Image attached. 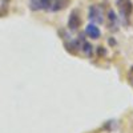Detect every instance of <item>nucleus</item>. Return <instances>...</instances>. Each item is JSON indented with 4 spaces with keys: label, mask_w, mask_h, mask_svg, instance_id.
<instances>
[{
    "label": "nucleus",
    "mask_w": 133,
    "mask_h": 133,
    "mask_svg": "<svg viewBox=\"0 0 133 133\" xmlns=\"http://www.w3.org/2000/svg\"><path fill=\"white\" fill-rule=\"evenodd\" d=\"M71 2H72V0H53V3L51 5V11H53V12L63 11V9H65L66 7L69 5Z\"/></svg>",
    "instance_id": "obj_8"
},
{
    "label": "nucleus",
    "mask_w": 133,
    "mask_h": 133,
    "mask_svg": "<svg viewBox=\"0 0 133 133\" xmlns=\"http://www.w3.org/2000/svg\"><path fill=\"white\" fill-rule=\"evenodd\" d=\"M79 41H80V51L83 53H85L88 57H92V55H93V47L91 45V43L87 41L83 35L79 36Z\"/></svg>",
    "instance_id": "obj_7"
},
{
    "label": "nucleus",
    "mask_w": 133,
    "mask_h": 133,
    "mask_svg": "<svg viewBox=\"0 0 133 133\" xmlns=\"http://www.w3.org/2000/svg\"><path fill=\"white\" fill-rule=\"evenodd\" d=\"M85 35L88 37H91L92 40H97V39H100V36H101V31H100V28L95 23H91L85 28Z\"/></svg>",
    "instance_id": "obj_6"
},
{
    "label": "nucleus",
    "mask_w": 133,
    "mask_h": 133,
    "mask_svg": "<svg viewBox=\"0 0 133 133\" xmlns=\"http://www.w3.org/2000/svg\"><path fill=\"white\" fill-rule=\"evenodd\" d=\"M88 17L95 24H101L104 21V8L100 4H92L88 8Z\"/></svg>",
    "instance_id": "obj_2"
},
{
    "label": "nucleus",
    "mask_w": 133,
    "mask_h": 133,
    "mask_svg": "<svg viewBox=\"0 0 133 133\" xmlns=\"http://www.w3.org/2000/svg\"><path fill=\"white\" fill-rule=\"evenodd\" d=\"M129 81H130V84L133 85V66H132L130 71H129Z\"/></svg>",
    "instance_id": "obj_9"
},
{
    "label": "nucleus",
    "mask_w": 133,
    "mask_h": 133,
    "mask_svg": "<svg viewBox=\"0 0 133 133\" xmlns=\"http://www.w3.org/2000/svg\"><path fill=\"white\" fill-rule=\"evenodd\" d=\"M81 24V19H80V15H79V11L75 9L71 12L69 15V19H68V28L71 31H76L77 28L80 27Z\"/></svg>",
    "instance_id": "obj_5"
},
{
    "label": "nucleus",
    "mask_w": 133,
    "mask_h": 133,
    "mask_svg": "<svg viewBox=\"0 0 133 133\" xmlns=\"http://www.w3.org/2000/svg\"><path fill=\"white\" fill-rule=\"evenodd\" d=\"M53 3V0H29V9L33 12H37V11H47L51 9V5Z\"/></svg>",
    "instance_id": "obj_3"
},
{
    "label": "nucleus",
    "mask_w": 133,
    "mask_h": 133,
    "mask_svg": "<svg viewBox=\"0 0 133 133\" xmlns=\"http://www.w3.org/2000/svg\"><path fill=\"white\" fill-rule=\"evenodd\" d=\"M101 55H105V49H103V47H98V56Z\"/></svg>",
    "instance_id": "obj_10"
},
{
    "label": "nucleus",
    "mask_w": 133,
    "mask_h": 133,
    "mask_svg": "<svg viewBox=\"0 0 133 133\" xmlns=\"http://www.w3.org/2000/svg\"><path fill=\"white\" fill-rule=\"evenodd\" d=\"M107 27L112 32H116L118 29V17L113 9H108L107 12Z\"/></svg>",
    "instance_id": "obj_4"
},
{
    "label": "nucleus",
    "mask_w": 133,
    "mask_h": 133,
    "mask_svg": "<svg viewBox=\"0 0 133 133\" xmlns=\"http://www.w3.org/2000/svg\"><path fill=\"white\" fill-rule=\"evenodd\" d=\"M116 5L120 12V16L123 17V20L127 24H129V19L133 14V3L130 0H117Z\"/></svg>",
    "instance_id": "obj_1"
}]
</instances>
